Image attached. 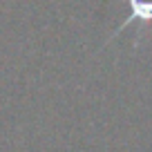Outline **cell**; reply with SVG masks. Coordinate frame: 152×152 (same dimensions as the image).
Here are the masks:
<instances>
[{
    "instance_id": "6da1fadb",
    "label": "cell",
    "mask_w": 152,
    "mask_h": 152,
    "mask_svg": "<svg viewBox=\"0 0 152 152\" xmlns=\"http://www.w3.org/2000/svg\"><path fill=\"white\" fill-rule=\"evenodd\" d=\"M130 5V16L123 20V25H119L116 27V31L110 36V40H112L114 36H119L123 29H128L132 23H152V0H128Z\"/></svg>"
}]
</instances>
